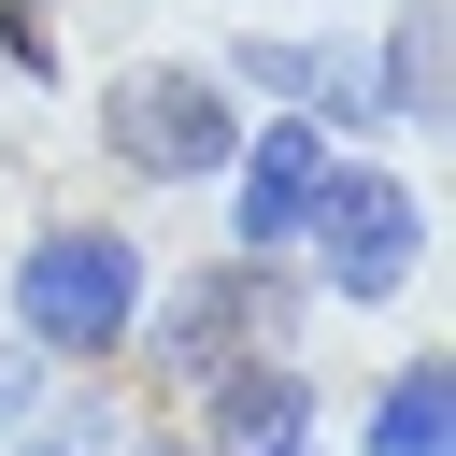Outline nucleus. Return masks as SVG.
<instances>
[{
  "label": "nucleus",
  "instance_id": "39448f33",
  "mask_svg": "<svg viewBox=\"0 0 456 456\" xmlns=\"http://www.w3.org/2000/svg\"><path fill=\"white\" fill-rule=\"evenodd\" d=\"M228 171H242V200H228V228H242V242H228V256H285V242L314 228V200H328V171H342V157H328V128L256 114Z\"/></svg>",
  "mask_w": 456,
  "mask_h": 456
},
{
  "label": "nucleus",
  "instance_id": "f03ea898",
  "mask_svg": "<svg viewBox=\"0 0 456 456\" xmlns=\"http://www.w3.org/2000/svg\"><path fill=\"white\" fill-rule=\"evenodd\" d=\"M128 314H142V242L128 228H43L14 256V328L43 356H114Z\"/></svg>",
  "mask_w": 456,
  "mask_h": 456
},
{
  "label": "nucleus",
  "instance_id": "f257e3e1",
  "mask_svg": "<svg viewBox=\"0 0 456 456\" xmlns=\"http://www.w3.org/2000/svg\"><path fill=\"white\" fill-rule=\"evenodd\" d=\"M100 142H114L142 185H200V171H228V157H242V100H228V71L128 57V71L100 86Z\"/></svg>",
  "mask_w": 456,
  "mask_h": 456
},
{
  "label": "nucleus",
  "instance_id": "7ed1b4c3",
  "mask_svg": "<svg viewBox=\"0 0 456 456\" xmlns=\"http://www.w3.org/2000/svg\"><path fill=\"white\" fill-rule=\"evenodd\" d=\"M285 328H299L285 271H271V256H214L200 285H171V314H157V370H171V385H214V370L271 356Z\"/></svg>",
  "mask_w": 456,
  "mask_h": 456
},
{
  "label": "nucleus",
  "instance_id": "423d86ee",
  "mask_svg": "<svg viewBox=\"0 0 456 456\" xmlns=\"http://www.w3.org/2000/svg\"><path fill=\"white\" fill-rule=\"evenodd\" d=\"M200 456H314V385H299V356L214 370V442H200Z\"/></svg>",
  "mask_w": 456,
  "mask_h": 456
},
{
  "label": "nucleus",
  "instance_id": "20e7f679",
  "mask_svg": "<svg viewBox=\"0 0 456 456\" xmlns=\"http://www.w3.org/2000/svg\"><path fill=\"white\" fill-rule=\"evenodd\" d=\"M314 256H328L342 299H399L413 256H428V200H413L399 171H328V200H314Z\"/></svg>",
  "mask_w": 456,
  "mask_h": 456
},
{
  "label": "nucleus",
  "instance_id": "9d476101",
  "mask_svg": "<svg viewBox=\"0 0 456 456\" xmlns=\"http://www.w3.org/2000/svg\"><path fill=\"white\" fill-rule=\"evenodd\" d=\"M0 57L43 86V71H57V0H0Z\"/></svg>",
  "mask_w": 456,
  "mask_h": 456
},
{
  "label": "nucleus",
  "instance_id": "f8f14e48",
  "mask_svg": "<svg viewBox=\"0 0 456 456\" xmlns=\"http://www.w3.org/2000/svg\"><path fill=\"white\" fill-rule=\"evenodd\" d=\"M28 456H86V442H28Z\"/></svg>",
  "mask_w": 456,
  "mask_h": 456
},
{
  "label": "nucleus",
  "instance_id": "1a4fd4ad",
  "mask_svg": "<svg viewBox=\"0 0 456 456\" xmlns=\"http://www.w3.org/2000/svg\"><path fill=\"white\" fill-rule=\"evenodd\" d=\"M370 456H442V356H399L370 385Z\"/></svg>",
  "mask_w": 456,
  "mask_h": 456
},
{
  "label": "nucleus",
  "instance_id": "6e6552de",
  "mask_svg": "<svg viewBox=\"0 0 456 456\" xmlns=\"http://www.w3.org/2000/svg\"><path fill=\"white\" fill-rule=\"evenodd\" d=\"M370 114L385 128H442V0H399V43L370 71Z\"/></svg>",
  "mask_w": 456,
  "mask_h": 456
},
{
  "label": "nucleus",
  "instance_id": "9b49d317",
  "mask_svg": "<svg viewBox=\"0 0 456 456\" xmlns=\"http://www.w3.org/2000/svg\"><path fill=\"white\" fill-rule=\"evenodd\" d=\"M128 456H200V442H128Z\"/></svg>",
  "mask_w": 456,
  "mask_h": 456
},
{
  "label": "nucleus",
  "instance_id": "0eeeda50",
  "mask_svg": "<svg viewBox=\"0 0 456 456\" xmlns=\"http://www.w3.org/2000/svg\"><path fill=\"white\" fill-rule=\"evenodd\" d=\"M242 86L299 100V128H370V57L356 43H242Z\"/></svg>",
  "mask_w": 456,
  "mask_h": 456
}]
</instances>
